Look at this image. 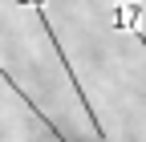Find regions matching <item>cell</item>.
Listing matches in <instances>:
<instances>
[{
    "instance_id": "6da1fadb",
    "label": "cell",
    "mask_w": 146,
    "mask_h": 142,
    "mask_svg": "<svg viewBox=\"0 0 146 142\" xmlns=\"http://www.w3.org/2000/svg\"><path fill=\"white\" fill-rule=\"evenodd\" d=\"M134 37H138V45H142V49H146V33H138V29H134Z\"/></svg>"
}]
</instances>
